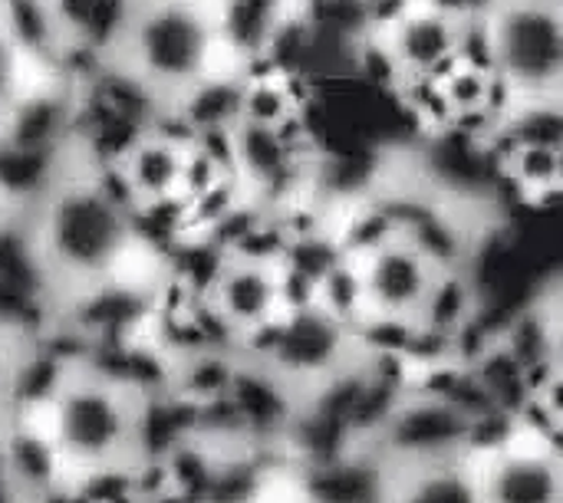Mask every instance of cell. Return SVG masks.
<instances>
[{
    "label": "cell",
    "instance_id": "obj_13",
    "mask_svg": "<svg viewBox=\"0 0 563 503\" xmlns=\"http://www.w3.org/2000/svg\"><path fill=\"white\" fill-rule=\"evenodd\" d=\"M376 503H478V461L396 474L376 471Z\"/></svg>",
    "mask_w": 563,
    "mask_h": 503
},
{
    "label": "cell",
    "instance_id": "obj_8",
    "mask_svg": "<svg viewBox=\"0 0 563 503\" xmlns=\"http://www.w3.org/2000/svg\"><path fill=\"white\" fill-rule=\"evenodd\" d=\"M205 303L224 326V333L238 346H247L290 310L294 293L277 257L228 250Z\"/></svg>",
    "mask_w": 563,
    "mask_h": 503
},
{
    "label": "cell",
    "instance_id": "obj_14",
    "mask_svg": "<svg viewBox=\"0 0 563 503\" xmlns=\"http://www.w3.org/2000/svg\"><path fill=\"white\" fill-rule=\"evenodd\" d=\"M508 178L521 194L544 201L563 191V145L541 138H508Z\"/></svg>",
    "mask_w": 563,
    "mask_h": 503
},
{
    "label": "cell",
    "instance_id": "obj_16",
    "mask_svg": "<svg viewBox=\"0 0 563 503\" xmlns=\"http://www.w3.org/2000/svg\"><path fill=\"white\" fill-rule=\"evenodd\" d=\"M531 402H534V409H538L551 425L563 428V369L561 366L548 362V372H544V376L538 379V385L531 389Z\"/></svg>",
    "mask_w": 563,
    "mask_h": 503
},
{
    "label": "cell",
    "instance_id": "obj_20",
    "mask_svg": "<svg viewBox=\"0 0 563 503\" xmlns=\"http://www.w3.org/2000/svg\"><path fill=\"white\" fill-rule=\"evenodd\" d=\"M307 503H317V501H307Z\"/></svg>",
    "mask_w": 563,
    "mask_h": 503
},
{
    "label": "cell",
    "instance_id": "obj_12",
    "mask_svg": "<svg viewBox=\"0 0 563 503\" xmlns=\"http://www.w3.org/2000/svg\"><path fill=\"white\" fill-rule=\"evenodd\" d=\"M0 455L10 481L23 491L26 501L69 481V471L46 432H33L20 418L0 422Z\"/></svg>",
    "mask_w": 563,
    "mask_h": 503
},
{
    "label": "cell",
    "instance_id": "obj_9",
    "mask_svg": "<svg viewBox=\"0 0 563 503\" xmlns=\"http://www.w3.org/2000/svg\"><path fill=\"white\" fill-rule=\"evenodd\" d=\"M158 316V283L122 280L119 273L59 297V320L89 346L152 336Z\"/></svg>",
    "mask_w": 563,
    "mask_h": 503
},
{
    "label": "cell",
    "instance_id": "obj_1",
    "mask_svg": "<svg viewBox=\"0 0 563 503\" xmlns=\"http://www.w3.org/2000/svg\"><path fill=\"white\" fill-rule=\"evenodd\" d=\"M26 214L59 297L115 277L135 250L132 208L99 171L79 161Z\"/></svg>",
    "mask_w": 563,
    "mask_h": 503
},
{
    "label": "cell",
    "instance_id": "obj_10",
    "mask_svg": "<svg viewBox=\"0 0 563 503\" xmlns=\"http://www.w3.org/2000/svg\"><path fill=\"white\" fill-rule=\"evenodd\" d=\"M478 503H563L561 445H505L478 458Z\"/></svg>",
    "mask_w": 563,
    "mask_h": 503
},
{
    "label": "cell",
    "instance_id": "obj_11",
    "mask_svg": "<svg viewBox=\"0 0 563 503\" xmlns=\"http://www.w3.org/2000/svg\"><path fill=\"white\" fill-rule=\"evenodd\" d=\"M76 92L63 79L26 89L23 99L0 122V142L30 152H73Z\"/></svg>",
    "mask_w": 563,
    "mask_h": 503
},
{
    "label": "cell",
    "instance_id": "obj_15",
    "mask_svg": "<svg viewBox=\"0 0 563 503\" xmlns=\"http://www.w3.org/2000/svg\"><path fill=\"white\" fill-rule=\"evenodd\" d=\"M33 59L23 53V46L16 43L13 30L7 26L3 20V10H0V122L10 115V109L23 99V92L30 89L26 86V66Z\"/></svg>",
    "mask_w": 563,
    "mask_h": 503
},
{
    "label": "cell",
    "instance_id": "obj_18",
    "mask_svg": "<svg viewBox=\"0 0 563 503\" xmlns=\"http://www.w3.org/2000/svg\"><path fill=\"white\" fill-rule=\"evenodd\" d=\"M10 349L0 343V422L7 418V372H10Z\"/></svg>",
    "mask_w": 563,
    "mask_h": 503
},
{
    "label": "cell",
    "instance_id": "obj_5",
    "mask_svg": "<svg viewBox=\"0 0 563 503\" xmlns=\"http://www.w3.org/2000/svg\"><path fill=\"white\" fill-rule=\"evenodd\" d=\"M482 415L445 389H402L366 428V455L379 474L478 461Z\"/></svg>",
    "mask_w": 563,
    "mask_h": 503
},
{
    "label": "cell",
    "instance_id": "obj_4",
    "mask_svg": "<svg viewBox=\"0 0 563 503\" xmlns=\"http://www.w3.org/2000/svg\"><path fill=\"white\" fill-rule=\"evenodd\" d=\"M478 49L511 105H563L561 0H492L475 16Z\"/></svg>",
    "mask_w": 563,
    "mask_h": 503
},
{
    "label": "cell",
    "instance_id": "obj_2",
    "mask_svg": "<svg viewBox=\"0 0 563 503\" xmlns=\"http://www.w3.org/2000/svg\"><path fill=\"white\" fill-rule=\"evenodd\" d=\"M109 63L172 109L208 76H224L221 0H135Z\"/></svg>",
    "mask_w": 563,
    "mask_h": 503
},
{
    "label": "cell",
    "instance_id": "obj_3",
    "mask_svg": "<svg viewBox=\"0 0 563 503\" xmlns=\"http://www.w3.org/2000/svg\"><path fill=\"white\" fill-rule=\"evenodd\" d=\"M241 353L267 366L310 405L363 369V323L330 297H310L290 303Z\"/></svg>",
    "mask_w": 563,
    "mask_h": 503
},
{
    "label": "cell",
    "instance_id": "obj_17",
    "mask_svg": "<svg viewBox=\"0 0 563 503\" xmlns=\"http://www.w3.org/2000/svg\"><path fill=\"white\" fill-rule=\"evenodd\" d=\"M544 343H548V362L563 369V293L551 303L544 316Z\"/></svg>",
    "mask_w": 563,
    "mask_h": 503
},
{
    "label": "cell",
    "instance_id": "obj_6",
    "mask_svg": "<svg viewBox=\"0 0 563 503\" xmlns=\"http://www.w3.org/2000/svg\"><path fill=\"white\" fill-rule=\"evenodd\" d=\"M346 257H356L346 267L356 320L422 333L452 267L393 224Z\"/></svg>",
    "mask_w": 563,
    "mask_h": 503
},
{
    "label": "cell",
    "instance_id": "obj_19",
    "mask_svg": "<svg viewBox=\"0 0 563 503\" xmlns=\"http://www.w3.org/2000/svg\"><path fill=\"white\" fill-rule=\"evenodd\" d=\"M3 214H7V208H3V201H0V217H3Z\"/></svg>",
    "mask_w": 563,
    "mask_h": 503
},
{
    "label": "cell",
    "instance_id": "obj_7",
    "mask_svg": "<svg viewBox=\"0 0 563 503\" xmlns=\"http://www.w3.org/2000/svg\"><path fill=\"white\" fill-rule=\"evenodd\" d=\"M46 415V435L73 478L132 461L135 399L122 389L76 372Z\"/></svg>",
    "mask_w": 563,
    "mask_h": 503
}]
</instances>
